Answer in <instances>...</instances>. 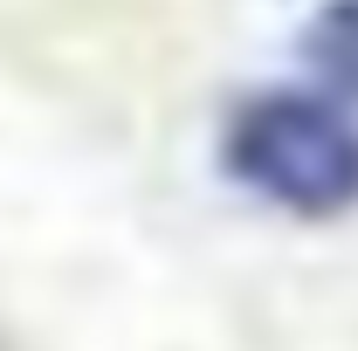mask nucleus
<instances>
[{
	"mask_svg": "<svg viewBox=\"0 0 358 351\" xmlns=\"http://www.w3.org/2000/svg\"><path fill=\"white\" fill-rule=\"evenodd\" d=\"M221 173L275 214H358V110L324 89H248L221 124Z\"/></svg>",
	"mask_w": 358,
	"mask_h": 351,
	"instance_id": "f257e3e1",
	"label": "nucleus"
},
{
	"mask_svg": "<svg viewBox=\"0 0 358 351\" xmlns=\"http://www.w3.org/2000/svg\"><path fill=\"white\" fill-rule=\"evenodd\" d=\"M303 62L317 69L324 96L358 110V0H331L303 35Z\"/></svg>",
	"mask_w": 358,
	"mask_h": 351,
	"instance_id": "f03ea898",
	"label": "nucleus"
}]
</instances>
